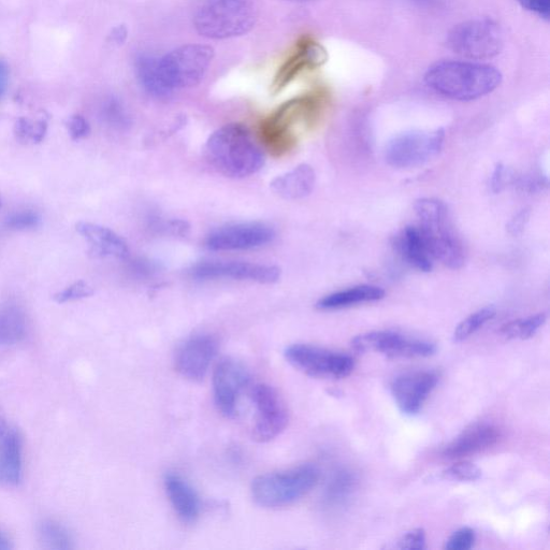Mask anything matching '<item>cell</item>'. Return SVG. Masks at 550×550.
<instances>
[{"instance_id":"obj_1","label":"cell","mask_w":550,"mask_h":550,"mask_svg":"<svg viewBox=\"0 0 550 550\" xmlns=\"http://www.w3.org/2000/svg\"><path fill=\"white\" fill-rule=\"evenodd\" d=\"M325 96L313 92L286 101L258 126L257 138L265 150L282 157L296 147L299 130L312 125L324 106Z\"/></svg>"},{"instance_id":"obj_2","label":"cell","mask_w":550,"mask_h":550,"mask_svg":"<svg viewBox=\"0 0 550 550\" xmlns=\"http://www.w3.org/2000/svg\"><path fill=\"white\" fill-rule=\"evenodd\" d=\"M206 157L215 170L229 178H246L263 168L265 157L250 129L227 124L212 134Z\"/></svg>"},{"instance_id":"obj_3","label":"cell","mask_w":550,"mask_h":550,"mask_svg":"<svg viewBox=\"0 0 550 550\" xmlns=\"http://www.w3.org/2000/svg\"><path fill=\"white\" fill-rule=\"evenodd\" d=\"M500 71L476 62H440L426 72L425 82L434 92L457 101H471L499 88Z\"/></svg>"},{"instance_id":"obj_4","label":"cell","mask_w":550,"mask_h":550,"mask_svg":"<svg viewBox=\"0 0 550 550\" xmlns=\"http://www.w3.org/2000/svg\"><path fill=\"white\" fill-rule=\"evenodd\" d=\"M418 227L427 241L434 260L457 270L466 263V249L456 233L450 211L437 198H422L416 202Z\"/></svg>"},{"instance_id":"obj_5","label":"cell","mask_w":550,"mask_h":550,"mask_svg":"<svg viewBox=\"0 0 550 550\" xmlns=\"http://www.w3.org/2000/svg\"><path fill=\"white\" fill-rule=\"evenodd\" d=\"M256 20L252 0H207L197 11L194 24L200 36L222 40L248 34Z\"/></svg>"},{"instance_id":"obj_6","label":"cell","mask_w":550,"mask_h":550,"mask_svg":"<svg viewBox=\"0 0 550 550\" xmlns=\"http://www.w3.org/2000/svg\"><path fill=\"white\" fill-rule=\"evenodd\" d=\"M320 477V469L314 465L260 475L253 481L252 497L263 508H283L306 497Z\"/></svg>"},{"instance_id":"obj_7","label":"cell","mask_w":550,"mask_h":550,"mask_svg":"<svg viewBox=\"0 0 550 550\" xmlns=\"http://www.w3.org/2000/svg\"><path fill=\"white\" fill-rule=\"evenodd\" d=\"M213 57L214 49L206 45H186L161 57L158 66L166 88L171 94L194 88L204 79Z\"/></svg>"},{"instance_id":"obj_8","label":"cell","mask_w":550,"mask_h":550,"mask_svg":"<svg viewBox=\"0 0 550 550\" xmlns=\"http://www.w3.org/2000/svg\"><path fill=\"white\" fill-rule=\"evenodd\" d=\"M447 47L467 60H489L502 51L503 35L494 21L470 20L453 28L447 36Z\"/></svg>"},{"instance_id":"obj_9","label":"cell","mask_w":550,"mask_h":550,"mask_svg":"<svg viewBox=\"0 0 550 550\" xmlns=\"http://www.w3.org/2000/svg\"><path fill=\"white\" fill-rule=\"evenodd\" d=\"M284 354L289 364L316 379H345L355 368V360L350 355L308 344L288 346Z\"/></svg>"},{"instance_id":"obj_10","label":"cell","mask_w":550,"mask_h":550,"mask_svg":"<svg viewBox=\"0 0 550 550\" xmlns=\"http://www.w3.org/2000/svg\"><path fill=\"white\" fill-rule=\"evenodd\" d=\"M445 141L443 129L432 132L402 134L388 143L385 159L389 166L412 169L424 166L442 151Z\"/></svg>"},{"instance_id":"obj_11","label":"cell","mask_w":550,"mask_h":550,"mask_svg":"<svg viewBox=\"0 0 550 550\" xmlns=\"http://www.w3.org/2000/svg\"><path fill=\"white\" fill-rule=\"evenodd\" d=\"M251 398L256 412L253 439L259 443L277 439L288 424L286 405L278 390L266 384H258L253 387Z\"/></svg>"},{"instance_id":"obj_12","label":"cell","mask_w":550,"mask_h":550,"mask_svg":"<svg viewBox=\"0 0 550 550\" xmlns=\"http://www.w3.org/2000/svg\"><path fill=\"white\" fill-rule=\"evenodd\" d=\"M249 383V370L241 361L231 357L219 361L213 372V392L216 407L224 416L237 415L240 397Z\"/></svg>"},{"instance_id":"obj_13","label":"cell","mask_w":550,"mask_h":550,"mask_svg":"<svg viewBox=\"0 0 550 550\" xmlns=\"http://www.w3.org/2000/svg\"><path fill=\"white\" fill-rule=\"evenodd\" d=\"M274 230L262 223L230 225L217 229L206 239L213 252L248 251L262 248L273 241Z\"/></svg>"},{"instance_id":"obj_14","label":"cell","mask_w":550,"mask_h":550,"mask_svg":"<svg viewBox=\"0 0 550 550\" xmlns=\"http://www.w3.org/2000/svg\"><path fill=\"white\" fill-rule=\"evenodd\" d=\"M327 52L320 42L311 37H302L297 42L275 74L271 90L273 94L282 92L303 72L323 66Z\"/></svg>"},{"instance_id":"obj_15","label":"cell","mask_w":550,"mask_h":550,"mask_svg":"<svg viewBox=\"0 0 550 550\" xmlns=\"http://www.w3.org/2000/svg\"><path fill=\"white\" fill-rule=\"evenodd\" d=\"M190 272L198 280L233 279L263 284L277 282L281 275L278 267L246 262H205Z\"/></svg>"},{"instance_id":"obj_16","label":"cell","mask_w":550,"mask_h":550,"mask_svg":"<svg viewBox=\"0 0 550 550\" xmlns=\"http://www.w3.org/2000/svg\"><path fill=\"white\" fill-rule=\"evenodd\" d=\"M439 375L433 371L402 373L392 383V394L400 411L405 415H416L436 388Z\"/></svg>"},{"instance_id":"obj_17","label":"cell","mask_w":550,"mask_h":550,"mask_svg":"<svg viewBox=\"0 0 550 550\" xmlns=\"http://www.w3.org/2000/svg\"><path fill=\"white\" fill-rule=\"evenodd\" d=\"M217 351L219 342L213 336H193L180 346L176 355V368L183 378L201 381L205 378Z\"/></svg>"},{"instance_id":"obj_18","label":"cell","mask_w":550,"mask_h":550,"mask_svg":"<svg viewBox=\"0 0 550 550\" xmlns=\"http://www.w3.org/2000/svg\"><path fill=\"white\" fill-rule=\"evenodd\" d=\"M500 439V431L491 424H475L463 431L450 445L445 447L443 457L457 460L474 456L496 445Z\"/></svg>"},{"instance_id":"obj_19","label":"cell","mask_w":550,"mask_h":550,"mask_svg":"<svg viewBox=\"0 0 550 550\" xmlns=\"http://www.w3.org/2000/svg\"><path fill=\"white\" fill-rule=\"evenodd\" d=\"M396 251L405 263L422 272L433 269L434 260L427 241L417 225L404 227L394 242Z\"/></svg>"},{"instance_id":"obj_20","label":"cell","mask_w":550,"mask_h":550,"mask_svg":"<svg viewBox=\"0 0 550 550\" xmlns=\"http://www.w3.org/2000/svg\"><path fill=\"white\" fill-rule=\"evenodd\" d=\"M23 476V441L17 429L7 428L0 436V485L16 487Z\"/></svg>"},{"instance_id":"obj_21","label":"cell","mask_w":550,"mask_h":550,"mask_svg":"<svg viewBox=\"0 0 550 550\" xmlns=\"http://www.w3.org/2000/svg\"><path fill=\"white\" fill-rule=\"evenodd\" d=\"M77 231L89 244L91 253L97 257L126 259L129 255L126 242L107 227L80 222Z\"/></svg>"},{"instance_id":"obj_22","label":"cell","mask_w":550,"mask_h":550,"mask_svg":"<svg viewBox=\"0 0 550 550\" xmlns=\"http://www.w3.org/2000/svg\"><path fill=\"white\" fill-rule=\"evenodd\" d=\"M168 498L184 523H194L200 515V501L193 487L182 476L169 473L165 477Z\"/></svg>"},{"instance_id":"obj_23","label":"cell","mask_w":550,"mask_h":550,"mask_svg":"<svg viewBox=\"0 0 550 550\" xmlns=\"http://www.w3.org/2000/svg\"><path fill=\"white\" fill-rule=\"evenodd\" d=\"M385 297L382 287L375 285H358L330 294L317 302V309L334 311L351 308L364 303L380 301Z\"/></svg>"},{"instance_id":"obj_24","label":"cell","mask_w":550,"mask_h":550,"mask_svg":"<svg viewBox=\"0 0 550 550\" xmlns=\"http://www.w3.org/2000/svg\"><path fill=\"white\" fill-rule=\"evenodd\" d=\"M315 182V171L311 166L303 164L275 178L271 187L282 198L296 200L309 196L314 190Z\"/></svg>"},{"instance_id":"obj_25","label":"cell","mask_w":550,"mask_h":550,"mask_svg":"<svg viewBox=\"0 0 550 550\" xmlns=\"http://www.w3.org/2000/svg\"><path fill=\"white\" fill-rule=\"evenodd\" d=\"M158 57L142 54L136 61L138 80L147 93L156 98H167L171 95L163 82L159 71Z\"/></svg>"},{"instance_id":"obj_26","label":"cell","mask_w":550,"mask_h":550,"mask_svg":"<svg viewBox=\"0 0 550 550\" xmlns=\"http://www.w3.org/2000/svg\"><path fill=\"white\" fill-rule=\"evenodd\" d=\"M26 326V316L20 307L10 305L0 310V346L20 343L26 335Z\"/></svg>"},{"instance_id":"obj_27","label":"cell","mask_w":550,"mask_h":550,"mask_svg":"<svg viewBox=\"0 0 550 550\" xmlns=\"http://www.w3.org/2000/svg\"><path fill=\"white\" fill-rule=\"evenodd\" d=\"M402 335L395 331H372L359 335L352 340L356 352L381 353L389 358Z\"/></svg>"},{"instance_id":"obj_28","label":"cell","mask_w":550,"mask_h":550,"mask_svg":"<svg viewBox=\"0 0 550 550\" xmlns=\"http://www.w3.org/2000/svg\"><path fill=\"white\" fill-rule=\"evenodd\" d=\"M38 538L41 546L52 550L74 548V539L66 527L54 520H43L38 525Z\"/></svg>"},{"instance_id":"obj_29","label":"cell","mask_w":550,"mask_h":550,"mask_svg":"<svg viewBox=\"0 0 550 550\" xmlns=\"http://www.w3.org/2000/svg\"><path fill=\"white\" fill-rule=\"evenodd\" d=\"M547 321L546 313L531 315L520 320L505 324L500 329V334L510 340H528L545 325Z\"/></svg>"},{"instance_id":"obj_30","label":"cell","mask_w":550,"mask_h":550,"mask_svg":"<svg viewBox=\"0 0 550 550\" xmlns=\"http://www.w3.org/2000/svg\"><path fill=\"white\" fill-rule=\"evenodd\" d=\"M496 314L497 311L494 307H486L471 314L456 327L453 336L454 342L459 343L466 341L473 336L476 331H479L490 322Z\"/></svg>"},{"instance_id":"obj_31","label":"cell","mask_w":550,"mask_h":550,"mask_svg":"<svg viewBox=\"0 0 550 550\" xmlns=\"http://www.w3.org/2000/svg\"><path fill=\"white\" fill-rule=\"evenodd\" d=\"M356 480L350 472H338L328 484L325 499L329 504L343 503L352 494Z\"/></svg>"},{"instance_id":"obj_32","label":"cell","mask_w":550,"mask_h":550,"mask_svg":"<svg viewBox=\"0 0 550 550\" xmlns=\"http://www.w3.org/2000/svg\"><path fill=\"white\" fill-rule=\"evenodd\" d=\"M101 119L114 129H125L129 126L128 114L120 101L115 98H108L100 110Z\"/></svg>"},{"instance_id":"obj_33","label":"cell","mask_w":550,"mask_h":550,"mask_svg":"<svg viewBox=\"0 0 550 550\" xmlns=\"http://www.w3.org/2000/svg\"><path fill=\"white\" fill-rule=\"evenodd\" d=\"M482 471L471 462L455 463L441 473L443 480L454 482H475L480 480Z\"/></svg>"},{"instance_id":"obj_34","label":"cell","mask_w":550,"mask_h":550,"mask_svg":"<svg viewBox=\"0 0 550 550\" xmlns=\"http://www.w3.org/2000/svg\"><path fill=\"white\" fill-rule=\"evenodd\" d=\"M47 128L45 120L32 121L22 118L16 124V134L20 140L39 143L45 139Z\"/></svg>"},{"instance_id":"obj_35","label":"cell","mask_w":550,"mask_h":550,"mask_svg":"<svg viewBox=\"0 0 550 550\" xmlns=\"http://www.w3.org/2000/svg\"><path fill=\"white\" fill-rule=\"evenodd\" d=\"M94 294L93 288L84 281H78L70 286L66 287L64 291L57 293L54 296V300L60 305L64 303L89 298Z\"/></svg>"},{"instance_id":"obj_36","label":"cell","mask_w":550,"mask_h":550,"mask_svg":"<svg viewBox=\"0 0 550 550\" xmlns=\"http://www.w3.org/2000/svg\"><path fill=\"white\" fill-rule=\"evenodd\" d=\"M41 219L37 212L25 210L13 213L6 221V227L10 230L34 229L40 225Z\"/></svg>"},{"instance_id":"obj_37","label":"cell","mask_w":550,"mask_h":550,"mask_svg":"<svg viewBox=\"0 0 550 550\" xmlns=\"http://www.w3.org/2000/svg\"><path fill=\"white\" fill-rule=\"evenodd\" d=\"M476 537L471 528H462L456 531L450 539L446 541L445 549L448 550H469L474 546Z\"/></svg>"},{"instance_id":"obj_38","label":"cell","mask_w":550,"mask_h":550,"mask_svg":"<svg viewBox=\"0 0 550 550\" xmlns=\"http://www.w3.org/2000/svg\"><path fill=\"white\" fill-rule=\"evenodd\" d=\"M68 133L72 140L79 141L88 137L91 133V127L81 115H74L67 122Z\"/></svg>"},{"instance_id":"obj_39","label":"cell","mask_w":550,"mask_h":550,"mask_svg":"<svg viewBox=\"0 0 550 550\" xmlns=\"http://www.w3.org/2000/svg\"><path fill=\"white\" fill-rule=\"evenodd\" d=\"M401 549L423 550L426 549V532L424 529H414L407 534L399 542Z\"/></svg>"},{"instance_id":"obj_40","label":"cell","mask_w":550,"mask_h":550,"mask_svg":"<svg viewBox=\"0 0 550 550\" xmlns=\"http://www.w3.org/2000/svg\"><path fill=\"white\" fill-rule=\"evenodd\" d=\"M513 181V177L508 169L502 165H498L492 173L491 188L495 193H500L504 190L505 186Z\"/></svg>"},{"instance_id":"obj_41","label":"cell","mask_w":550,"mask_h":550,"mask_svg":"<svg viewBox=\"0 0 550 550\" xmlns=\"http://www.w3.org/2000/svg\"><path fill=\"white\" fill-rule=\"evenodd\" d=\"M524 9L537 14V16L548 19L550 14V0H516Z\"/></svg>"},{"instance_id":"obj_42","label":"cell","mask_w":550,"mask_h":550,"mask_svg":"<svg viewBox=\"0 0 550 550\" xmlns=\"http://www.w3.org/2000/svg\"><path fill=\"white\" fill-rule=\"evenodd\" d=\"M530 210L524 209L518 212L508 225L510 234L519 236L524 233V230L530 220Z\"/></svg>"},{"instance_id":"obj_43","label":"cell","mask_w":550,"mask_h":550,"mask_svg":"<svg viewBox=\"0 0 550 550\" xmlns=\"http://www.w3.org/2000/svg\"><path fill=\"white\" fill-rule=\"evenodd\" d=\"M9 82V67L5 61L0 60V98L5 94Z\"/></svg>"},{"instance_id":"obj_44","label":"cell","mask_w":550,"mask_h":550,"mask_svg":"<svg viewBox=\"0 0 550 550\" xmlns=\"http://www.w3.org/2000/svg\"><path fill=\"white\" fill-rule=\"evenodd\" d=\"M12 548L13 545L8 535L0 530V550H10Z\"/></svg>"},{"instance_id":"obj_45","label":"cell","mask_w":550,"mask_h":550,"mask_svg":"<svg viewBox=\"0 0 550 550\" xmlns=\"http://www.w3.org/2000/svg\"><path fill=\"white\" fill-rule=\"evenodd\" d=\"M112 39L115 41V42H123L125 39H126V30L124 27H120V28H115L113 34H112Z\"/></svg>"},{"instance_id":"obj_46","label":"cell","mask_w":550,"mask_h":550,"mask_svg":"<svg viewBox=\"0 0 550 550\" xmlns=\"http://www.w3.org/2000/svg\"><path fill=\"white\" fill-rule=\"evenodd\" d=\"M7 424H6V421H5V417L2 413V411H0V436H2V434L4 433V431L7 429Z\"/></svg>"},{"instance_id":"obj_47","label":"cell","mask_w":550,"mask_h":550,"mask_svg":"<svg viewBox=\"0 0 550 550\" xmlns=\"http://www.w3.org/2000/svg\"><path fill=\"white\" fill-rule=\"evenodd\" d=\"M286 2L306 3V2H311V0H286Z\"/></svg>"}]
</instances>
